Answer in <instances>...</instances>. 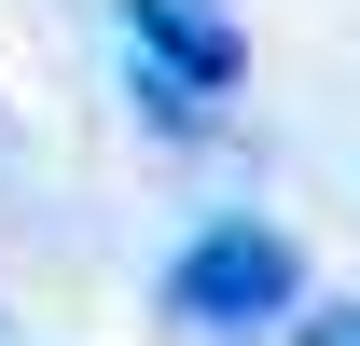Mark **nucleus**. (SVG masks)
<instances>
[{
    "mask_svg": "<svg viewBox=\"0 0 360 346\" xmlns=\"http://www.w3.org/2000/svg\"><path fill=\"white\" fill-rule=\"evenodd\" d=\"M236 70H250V42H236L222 0H125V97L167 139H208V125H222Z\"/></svg>",
    "mask_w": 360,
    "mask_h": 346,
    "instance_id": "f257e3e1",
    "label": "nucleus"
},
{
    "mask_svg": "<svg viewBox=\"0 0 360 346\" xmlns=\"http://www.w3.org/2000/svg\"><path fill=\"white\" fill-rule=\"evenodd\" d=\"M167 319L180 333H277V319H305V250L277 222H208L167 263Z\"/></svg>",
    "mask_w": 360,
    "mask_h": 346,
    "instance_id": "f03ea898",
    "label": "nucleus"
},
{
    "mask_svg": "<svg viewBox=\"0 0 360 346\" xmlns=\"http://www.w3.org/2000/svg\"><path fill=\"white\" fill-rule=\"evenodd\" d=\"M291 346H360V305H305V319H291Z\"/></svg>",
    "mask_w": 360,
    "mask_h": 346,
    "instance_id": "7ed1b4c3",
    "label": "nucleus"
}]
</instances>
